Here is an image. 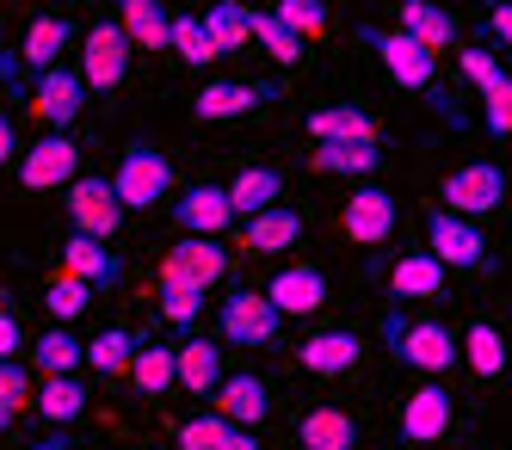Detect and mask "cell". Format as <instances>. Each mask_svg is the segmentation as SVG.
<instances>
[{
  "label": "cell",
  "mask_w": 512,
  "mask_h": 450,
  "mask_svg": "<svg viewBox=\"0 0 512 450\" xmlns=\"http://www.w3.org/2000/svg\"><path fill=\"white\" fill-rule=\"evenodd\" d=\"M105 185H112L118 210H155L173 192V161L161 155V148H149V142H130L124 161H118V173L105 179Z\"/></svg>",
  "instance_id": "6da1fadb"
},
{
  "label": "cell",
  "mask_w": 512,
  "mask_h": 450,
  "mask_svg": "<svg viewBox=\"0 0 512 450\" xmlns=\"http://www.w3.org/2000/svg\"><path fill=\"white\" fill-rule=\"evenodd\" d=\"M426 259L438 272H488V241L451 210H426Z\"/></svg>",
  "instance_id": "7a4b0ae2"
},
{
  "label": "cell",
  "mask_w": 512,
  "mask_h": 450,
  "mask_svg": "<svg viewBox=\"0 0 512 450\" xmlns=\"http://www.w3.org/2000/svg\"><path fill=\"white\" fill-rule=\"evenodd\" d=\"M389 333V352L408 364V370H426V377H445V370L457 364V340H451V327H438V321H383Z\"/></svg>",
  "instance_id": "3957f363"
},
{
  "label": "cell",
  "mask_w": 512,
  "mask_h": 450,
  "mask_svg": "<svg viewBox=\"0 0 512 450\" xmlns=\"http://www.w3.org/2000/svg\"><path fill=\"white\" fill-rule=\"evenodd\" d=\"M216 333H223L229 346H278V333H284V321H278V309L266 303L260 290H235V296H223V315H216Z\"/></svg>",
  "instance_id": "277c9868"
},
{
  "label": "cell",
  "mask_w": 512,
  "mask_h": 450,
  "mask_svg": "<svg viewBox=\"0 0 512 450\" xmlns=\"http://www.w3.org/2000/svg\"><path fill=\"white\" fill-rule=\"evenodd\" d=\"M75 74H81L87 93H112L124 74H130V44H124V31L112 19L87 25V37H81V68Z\"/></svg>",
  "instance_id": "5b68a950"
},
{
  "label": "cell",
  "mask_w": 512,
  "mask_h": 450,
  "mask_svg": "<svg viewBox=\"0 0 512 450\" xmlns=\"http://www.w3.org/2000/svg\"><path fill=\"white\" fill-rule=\"evenodd\" d=\"M500 204H506V173L494 161H469V167H457L445 179V204H438V210H451V216L469 222V216H488Z\"/></svg>",
  "instance_id": "8992f818"
},
{
  "label": "cell",
  "mask_w": 512,
  "mask_h": 450,
  "mask_svg": "<svg viewBox=\"0 0 512 450\" xmlns=\"http://www.w3.org/2000/svg\"><path fill=\"white\" fill-rule=\"evenodd\" d=\"M364 44L383 56L389 81H401L408 93H432V87H438V56H426L420 44H408L401 31H377V25H364Z\"/></svg>",
  "instance_id": "52a82bcc"
},
{
  "label": "cell",
  "mask_w": 512,
  "mask_h": 450,
  "mask_svg": "<svg viewBox=\"0 0 512 450\" xmlns=\"http://www.w3.org/2000/svg\"><path fill=\"white\" fill-rule=\"evenodd\" d=\"M62 192H68V222H75V235H87V241H112L118 235L124 210H118V198H112V185H105V179L81 173L75 185H62Z\"/></svg>",
  "instance_id": "ba28073f"
},
{
  "label": "cell",
  "mask_w": 512,
  "mask_h": 450,
  "mask_svg": "<svg viewBox=\"0 0 512 450\" xmlns=\"http://www.w3.org/2000/svg\"><path fill=\"white\" fill-rule=\"evenodd\" d=\"M216 407L210 414L223 420V426H235V432H253L266 414H272V383L266 377H253V370H235V377H223L216 383V395H210Z\"/></svg>",
  "instance_id": "9c48e42d"
},
{
  "label": "cell",
  "mask_w": 512,
  "mask_h": 450,
  "mask_svg": "<svg viewBox=\"0 0 512 450\" xmlns=\"http://www.w3.org/2000/svg\"><path fill=\"white\" fill-rule=\"evenodd\" d=\"M395 198L383 192V185H358V192L346 198V210H340V229L352 235V247H383L389 235H395Z\"/></svg>",
  "instance_id": "30bf717a"
},
{
  "label": "cell",
  "mask_w": 512,
  "mask_h": 450,
  "mask_svg": "<svg viewBox=\"0 0 512 450\" xmlns=\"http://www.w3.org/2000/svg\"><path fill=\"white\" fill-rule=\"evenodd\" d=\"M19 179L31 185V192H56V185H75V179H81V148L68 142V136L31 142V148H25V161H19Z\"/></svg>",
  "instance_id": "8fae6325"
},
{
  "label": "cell",
  "mask_w": 512,
  "mask_h": 450,
  "mask_svg": "<svg viewBox=\"0 0 512 450\" xmlns=\"http://www.w3.org/2000/svg\"><path fill=\"white\" fill-rule=\"evenodd\" d=\"M81 105H87V87H81V74H75V68H62V62H56V68H44V74H38L31 111H38V118H44L56 136L81 118Z\"/></svg>",
  "instance_id": "7c38bea8"
},
{
  "label": "cell",
  "mask_w": 512,
  "mask_h": 450,
  "mask_svg": "<svg viewBox=\"0 0 512 450\" xmlns=\"http://www.w3.org/2000/svg\"><path fill=\"white\" fill-rule=\"evenodd\" d=\"M173 222H179V235H192V241H223L235 210L223 198V185H192L186 198H173Z\"/></svg>",
  "instance_id": "4fadbf2b"
},
{
  "label": "cell",
  "mask_w": 512,
  "mask_h": 450,
  "mask_svg": "<svg viewBox=\"0 0 512 450\" xmlns=\"http://www.w3.org/2000/svg\"><path fill=\"white\" fill-rule=\"evenodd\" d=\"M451 432V389L445 383H420L401 401V438L408 444H438Z\"/></svg>",
  "instance_id": "5bb4252c"
},
{
  "label": "cell",
  "mask_w": 512,
  "mask_h": 450,
  "mask_svg": "<svg viewBox=\"0 0 512 450\" xmlns=\"http://www.w3.org/2000/svg\"><path fill=\"white\" fill-rule=\"evenodd\" d=\"M260 296L278 309V321H290V315H315V309L327 303V278H321V266H284Z\"/></svg>",
  "instance_id": "9a60e30c"
},
{
  "label": "cell",
  "mask_w": 512,
  "mask_h": 450,
  "mask_svg": "<svg viewBox=\"0 0 512 450\" xmlns=\"http://www.w3.org/2000/svg\"><path fill=\"white\" fill-rule=\"evenodd\" d=\"M62 272L75 278V284H87V290H112V284L124 278L118 253L105 247V241H87V235H68V241H62Z\"/></svg>",
  "instance_id": "2e32d148"
},
{
  "label": "cell",
  "mask_w": 512,
  "mask_h": 450,
  "mask_svg": "<svg viewBox=\"0 0 512 450\" xmlns=\"http://www.w3.org/2000/svg\"><path fill=\"white\" fill-rule=\"evenodd\" d=\"M229 370H223V346H210V340H186V346H173V389H186V395H216V383H223Z\"/></svg>",
  "instance_id": "e0dca14e"
},
{
  "label": "cell",
  "mask_w": 512,
  "mask_h": 450,
  "mask_svg": "<svg viewBox=\"0 0 512 450\" xmlns=\"http://www.w3.org/2000/svg\"><path fill=\"white\" fill-rule=\"evenodd\" d=\"M266 99H278V87H253V81H210V87L192 99V111H198V124H223V118H241V111L266 105Z\"/></svg>",
  "instance_id": "ac0fdd59"
},
{
  "label": "cell",
  "mask_w": 512,
  "mask_h": 450,
  "mask_svg": "<svg viewBox=\"0 0 512 450\" xmlns=\"http://www.w3.org/2000/svg\"><path fill=\"white\" fill-rule=\"evenodd\" d=\"M309 136L315 142H346V148H371L377 142V118L358 105H321L309 111Z\"/></svg>",
  "instance_id": "d6986e66"
},
{
  "label": "cell",
  "mask_w": 512,
  "mask_h": 450,
  "mask_svg": "<svg viewBox=\"0 0 512 450\" xmlns=\"http://www.w3.org/2000/svg\"><path fill=\"white\" fill-rule=\"evenodd\" d=\"M358 358H364V340L352 327H327L315 340H303V370L309 377H340V370H352Z\"/></svg>",
  "instance_id": "ffe728a7"
},
{
  "label": "cell",
  "mask_w": 512,
  "mask_h": 450,
  "mask_svg": "<svg viewBox=\"0 0 512 450\" xmlns=\"http://www.w3.org/2000/svg\"><path fill=\"white\" fill-rule=\"evenodd\" d=\"M358 420L346 414V407H309V414L297 420V444L303 450H358Z\"/></svg>",
  "instance_id": "44dd1931"
},
{
  "label": "cell",
  "mask_w": 512,
  "mask_h": 450,
  "mask_svg": "<svg viewBox=\"0 0 512 450\" xmlns=\"http://www.w3.org/2000/svg\"><path fill=\"white\" fill-rule=\"evenodd\" d=\"M297 241H303V216L284 210V204H272V210L241 222V247L247 253H284V247H297Z\"/></svg>",
  "instance_id": "7402d4cb"
},
{
  "label": "cell",
  "mask_w": 512,
  "mask_h": 450,
  "mask_svg": "<svg viewBox=\"0 0 512 450\" xmlns=\"http://www.w3.org/2000/svg\"><path fill=\"white\" fill-rule=\"evenodd\" d=\"M408 44H420L426 56H438V50H451V37H457V19L451 13H438L432 0H401V25H395Z\"/></svg>",
  "instance_id": "603a6c76"
},
{
  "label": "cell",
  "mask_w": 512,
  "mask_h": 450,
  "mask_svg": "<svg viewBox=\"0 0 512 450\" xmlns=\"http://www.w3.org/2000/svg\"><path fill=\"white\" fill-rule=\"evenodd\" d=\"M278 192H284V173H278V167H241V173L223 185V198H229V210H235L241 222L260 216V210H272Z\"/></svg>",
  "instance_id": "cb8c5ba5"
},
{
  "label": "cell",
  "mask_w": 512,
  "mask_h": 450,
  "mask_svg": "<svg viewBox=\"0 0 512 450\" xmlns=\"http://www.w3.org/2000/svg\"><path fill=\"white\" fill-rule=\"evenodd\" d=\"M167 266H173L179 278H186V284L210 290L216 278L229 272V247H223V241H192V235H186V241H179V247L167 253Z\"/></svg>",
  "instance_id": "d4e9b609"
},
{
  "label": "cell",
  "mask_w": 512,
  "mask_h": 450,
  "mask_svg": "<svg viewBox=\"0 0 512 450\" xmlns=\"http://www.w3.org/2000/svg\"><path fill=\"white\" fill-rule=\"evenodd\" d=\"M68 37H75V25L68 19H56V13H44V19H31L25 25V37H19V62L25 68H56L62 62V50H68Z\"/></svg>",
  "instance_id": "484cf974"
},
{
  "label": "cell",
  "mask_w": 512,
  "mask_h": 450,
  "mask_svg": "<svg viewBox=\"0 0 512 450\" xmlns=\"http://www.w3.org/2000/svg\"><path fill=\"white\" fill-rule=\"evenodd\" d=\"M167 7L161 0H124V13L112 19L118 31H124V44L130 50H167Z\"/></svg>",
  "instance_id": "4316f807"
},
{
  "label": "cell",
  "mask_w": 512,
  "mask_h": 450,
  "mask_svg": "<svg viewBox=\"0 0 512 450\" xmlns=\"http://www.w3.org/2000/svg\"><path fill=\"white\" fill-rule=\"evenodd\" d=\"M457 358H463V364H469L482 383L506 377V340H500V327H488V321H469V327H463V340H457Z\"/></svg>",
  "instance_id": "83f0119b"
},
{
  "label": "cell",
  "mask_w": 512,
  "mask_h": 450,
  "mask_svg": "<svg viewBox=\"0 0 512 450\" xmlns=\"http://www.w3.org/2000/svg\"><path fill=\"white\" fill-rule=\"evenodd\" d=\"M389 290L401 296V303H432V296L445 290V272H438L426 253H401L389 266Z\"/></svg>",
  "instance_id": "f1b7e54d"
},
{
  "label": "cell",
  "mask_w": 512,
  "mask_h": 450,
  "mask_svg": "<svg viewBox=\"0 0 512 450\" xmlns=\"http://www.w3.org/2000/svg\"><path fill=\"white\" fill-rule=\"evenodd\" d=\"M315 173H340V179H371L383 167V148H346V142H315Z\"/></svg>",
  "instance_id": "f546056e"
},
{
  "label": "cell",
  "mask_w": 512,
  "mask_h": 450,
  "mask_svg": "<svg viewBox=\"0 0 512 450\" xmlns=\"http://www.w3.org/2000/svg\"><path fill=\"white\" fill-rule=\"evenodd\" d=\"M155 284H161V315H167L173 327H192V321L204 315V290H198V284H186V278L167 266V259L155 266Z\"/></svg>",
  "instance_id": "4dcf8cb0"
},
{
  "label": "cell",
  "mask_w": 512,
  "mask_h": 450,
  "mask_svg": "<svg viewBox=\"0 0 512 450\" xmlns=\"http://www.w3.org/2000/svg\"><path fill=\"white\" fill-rule=\"evenodd\" d=\"M38 401V414L50 420V426H75L81 414H87V389L75 383V377H44V389L31 395Z\"/></svg>",
  "instance_id": "1f68e13d"
},
{
  "label": "cell",
  "mask_w": 512,
  "mask_h": 450,
  "mask_svg": "<svg viewBox=\"0 0 512 450\" xmlns=\"http://www.w3.org/2000/svg\"><path fill=\"white\" fill-rule=\"evenodd\" d=\"M31 364L44 370V377H75V364H81V340L68 327H50L31 340Z\"/></svg>",
  "instance_id": "d6a6232c"
},
{
  "label": "cell",
  "mask_w": 512,
  "mask_h": 450,
  "mask_svg": "<svg viewBox=\"0 0 512 450\" xmlns=\"http://www.w3.org/2000/svg\"><path fill=\"white\" fill-rule=\"evenodd\" d=\"M124 377L136 383V395H167L173 389V346H136Z\"/></svg>",
  "instance_id": "836d02e7"
},
{
  "label": "cell",
  "mask_w": 512,
  "mask_h": 450,
  "mask_svg": "<svg viewBox=\"0 0 512 450\" xmlns=\"http://www.w3.org/2000/svg\"><path fill=\"white\" fill-rule=\"evenodd\" d=\"M198 25H204V37H210V50H216V56L247 50V7H235V0H216V7H210Z\"/></svg>",
  "instance_id": "e575fe53"
},
{
  "label": "cell",
  "mask_w": 512,
  "mask_h": 450,
  "mask_svg": "<svg viewBox=\"0 0 512 450\" xmlns=\"http://www.w3.org/2000/svg\"><path fill=\"white\" fill-rule=\"evenodd\" d=\"M130 352H136L130 333H124V327H105L99 340H87V346H81V364H93L99 377H124V370H130Z\"/></svg>",
  "instance_id": "d590c367"
},
{
  "label": "cell",
  "mask_w": 512,
  "mask_h": 450,
  "mask_svg": "<svg viewBox=\"0 0 512 450\" xmlns=\"http://www.w3.org/2000/svg\"><path fill=\"white\" fill-rule=\"evenodd\" d=\"M167 50H173L179 62H192V68L216 62V50H210V37H204V25H198L192 13H173V19H167Z\"/></svg>",
  "instance_id": "8d00e7d4"
},
{
  "label": "cell",
  "mask_w": 512,
  "mask_h": 450,
  "mask_svg": "<svg viewBox=\"0 0 512 450\" xmlns=\"http://www.w3.org/2000/svg\"><path fill=\"white\" fill-rule=\"evenodd\" d=\"M247 44H266L272 62H303V44L278 25V13H247Z\"/></svg>",
  "instance_id": "74e56055"
},
{
  "label": "cell",
  "mask_w": 512,
  "mask_h": 450,
  "mask_svg": "<svg viewBox=\"0 0 512 450\" xmlns=\"http://www.w3.org/2000/svg\"><path fill=\"white\" fill-rule=\"evenodd\" d=\"M278 25L303 44V37H321L327 25H334V13H327L321 0H284V7H278Z\"/></svg>",
  "instance_id": "f35d334b"
},
{
  "label": "cell",
  "mask_w": 512,
  "mask_h": 450,
  "mask_svg": "<svg viewBox=\"0 0 512 450\" xmlns=\"http://www.w3.org/2000/svg\"><path fill=\"white\" fill-rule=\"evenodd\" d=\"M87 303H93V290H87V284H75L68 272H62V278H50V290H44V309L56 315V327H62V321H75V315H87Z\"/></svg>",
  "instance_id": "ab89813d"
},
{
  "label": "cell",
  "mask_w": 512,
  "mask_h": 450,
  "mask_svg": "<svg viewBox=\"0 0 512 450\" xmlns=\"http://www.w3.org/2000/svg\"><path fill=\"white\" fill-rule=\"evenodd\" d=\"M31 407V383H25V364H0V432H7L19 414Z\"/></svg>",
  "instance_id": "60d3db41"
},
{
  "label": "cell",
  "mask_w": 512,
  "mask_h": 450,
  "mask_svg": "<svg viewBox=\"0 0 512 450\" xmlns=\"http://www.w3.org/2000/svg\"><path fill=\"white\" fill-rule=\"evenodd\" d=\"M223 420H216V414H192V420H179V450H216V444H223Z\"/></svg>",
  "instance_id": "b9f144b4"
},
{
  "label": "cell",
  "mask_w": 512,
  "mask_h": 450,
  "mask_svg": "<svg viewBox=\"0 0 512 450\" xmlns=\"http://www.w3.org/2000/svg\"><path fill=\"white\" fill-rule=\"evenodd\" d=\"M482 124H488V136H506L512 130V81H494L482 93Z\"/></svg>",
  "instance_id": "7bdbcfd3"
},
{
  "label": "cell",
  "mask_w": 512,
  "mask_h": 450,
  "mask_svg": "<svg viewBox=\"0 0 512 450\" xmlns=\"http://www.w3.org/2000/svg\"><path fill=\"white\" fill-rule=\"evenodd\" d=\"M463 74H469V81L482 87V93H488L494 81H506V68H500V62H494L488 50H463Z\"/></svg>",
  "instance_id": "ee69618b"
},
{
  "label": "cell",
  "mask_w": 512,
  "mask_h": 450,
  "mask_svg": "<svg viewBox=\"0 0 512 450\" xmlns=\"http://www.w3.org/2000/svg\"><path fill=\"white\" fill-rule=\"evenodd\" d=\"M19 352H25V327L13 309H0V364H19Z\"/></svg>",
  "instance_id": "f6af8a7d"
},
{
  "label": "cell",
  "mask_w": 512,
  "mask_h": 450,
  "mask_svg": "<svg viewBox=\"0 0 512 450\" xmlns=\"http://www.w3.org/2000/svg\"><path fill=\"white\" fill-rule=\"evenodd\" d=\"M19 155V136H13V118H0V167Z\"/></svg>",
  "instance_id": "bcb514c9"
},
{
  "label": "cell",
  "mask_w": 512,
  "mask_h": 450,
  "mask_svg": "<svg viewBox=\"0 0 512 450\" xmlns=\"http://www.w3.org/2000/svg\"><path fill=\"white\" fill-rule=\"evenodd\" d=\"M216 450H260V438H253V432H235V426H229Z\"/></svg>",
  "instance_id": "7dc6e473"
},
{
  "label": "cell",
  "mask_w": 512,
  "mask_h": 450,
  "mask_svg": "<svg viewBox=\"0 0 512 450\" xmlns=\"http://www.w3.org/2000/svg\"><path fill=\"white\" fill-rule=\"evenodd\" d=\"M488 31L506 44V37H512V7H494V13H488Z\"/></svg>",
  "instance_id": "c3c4849f"
}]
</instances>
